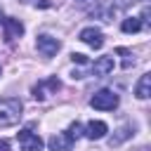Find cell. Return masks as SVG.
Returning a JSON list of instances; mask_svg holds the SVG:
<instances>
[{
  "instance_id": "1",
  "label": "cell",
  "mask_w": 151,
  "mask_h": 151,
  "mask_svg": "<svg viewBox=\"0 0 151 151\" xmlns=\"http://www.w3.org/2000/svg\"><path fill=\"white\" fill-rule=\"evenodd\" d=\"M21 111H24V104L14 97L9 99H0V127H12L21 120Z\"/></svg>"
},
{
  "instance_id": "2",
  "label": "cell",
  "mask_w": 151,
  "mask_h": 151,
  "mask_svg": "<svg viewBox=\"0 0 151 151\" xmlns=\"http://www.w3.org/2000/svg\"><path fill=\"white\" fill-rule=\"evenodd\" d=\"M90 106L97 109V111H113V109L118 106V94L111 92V90H99V92L92 94Z\"/></svg>"
},
{
  "instance_id": "3",
  "label": "cell",
  "mask_w": 151,
  "mask_h": 151,
  "mask_svg": "<svg viewBox=\"0 0 151 151\" xmlns=\"http://www.w3.org/2000/svg\"><path fill=\"white\" fill-rule=\"evenodd\" d=\"M17 139H19L21 151H42V139H40L33 130H28V127L19 130V132H17Z\"/></svg>"
},
{
  "instance_id": "4",
  "label": "cell",
  "mask_w": 151,
  "mask_h": 151,
  "mask_svg": "<svg viewBox=\"0 0 151 151\" xmlns=\"http://www.w3.org/2000/svg\"><path fill=\"white\" fill-rule=\"evenodd\" d=\"M78 38H80L85 45H90L92 50H101V47H104V33H101L99 28H94V26H87V28H83Z\"/></svg>"
},
{
  "instance_id": "5",
  "label": "cell",
  "mask_w": 151,
  "mask_h": 151,
  "mask_svg": "<svg viewBox=\"0 0 151 151\" xmlns=\"http://www.w3.org/2000/svg\"><path fill=\"white\" fill-rule=\"evenodd\" d=\"M35 47H38V52H40L42 57H54V54L59 52L61 42H59L57 38H52V35H38Z\"/></svg>"
},
{
  "instance_id": "6",
  "label": "cell",
  "mask_w": 151,
  "mask_h": 151,
  "mask_svg": "<svg viewBox=\"0 0 151 151\" xmlns=\"http://www.w3.org/2000/svg\"><path fill=\"white\" fill-rule=\"evenodd\" d=\"M47 146H50V151H71L73 139H71L68 132H57L47 139Z\"/></svg>"
},
{
  "instance_id": "7",
  "label": "cell",
  "mask_w": 151,
  "mask_h": 151,
  "mask_svg": "<svg viewBox=\"0 0 151 151\" xmlns=\"http://www.w3.org/2000/svg\"><path fill=\"white\" fill-rule=\"evenodd\" d=\"M45 90H52V92H59L61 90V83H59V78L57 76H52V78H47V80H42V83H38L35 87H33V97L38 99V101H42L47 94H45Z\"/></svg>"
},
{
  "instance_id": "8",
  "label": "cell",
  "mask_w": 151,
  "mask_h": 151,
  "mask_svg": "<svg viewBox=\"0 0 151 151\" xmlns=\"http://www.w3.org/2000/svg\"><path fill=\"white\" fill-rule=\"evenodd\" d=\"M2 28H5V40L7 42H12V40H17V38L24 35V24L19 19H5Z\"/></svg>"
},
{
  "instance_id": "9",
  "label": "cell",
  "mask_w": 151,
  "mask_h": 151,
  "mask_svg": "<svg viewBox=\"0 0 151 151\" xmlns=\"http://www.w3.org/2000/svg\"><path fill=\"white\" fill-rule=\"evenodd\" d=\"M113 66H116L113 57H99V59L92 64V76H94V78H104V76H109V73L113 71Z\"/></svg>"
},
{
  "instance_id": "10",
  "label": "cell",
  "mask_w": 151,
  "mask_h": 151,
  "mask_svg": "<svg viewBox=\"0 0 151 151\" xmlns=\"http://www.w3.org/2000/svg\"><path fill=\"white\" fill-rule=\"evenodd\" d=\"M106 132H109V127H106V123H101V120H90L83 134H85L87 139H92V142H94V139H101V137H104Z\"/></svg>"
},
{
  "instance_id": "11",
  "label": "cell",
  "mask_w": 151,
  "mask_h": 151,
  "mask_svg": "<svg viewBox=\"0 0 151 151\" xmlns=\"http://www.w3.org/2000/svg\"><path fill=\"white\" fill-rule=\"evenodd\" d=\"M134 94H137L139 99H146V97L151 94V76H149V73H144V76L139 78V83L134 85Z\"/></svg>"
},
{
  "instance_id": "12",
  "label": "cell",
  "mask_w": 151,
  "mask_h": 151,
  "mask_svg": "<svg viewBox=\"0 0 151 151\" xmlns=\"http://www.w3.org/2000/svg\"><path fill=\"white\" fill-rule=\"evenodd\" d=\"M120 28H123L125 33H137V31H142V19H137V17H130V19H123V24H120Z\"/></svg>"
},
{
  "instance_id": "13",
  "label": "cell",
  "mask_w": 151,
  "mask_h": 151,
  "mask_svg": "<svg viewBox=\"0 0 151 151\" xmlns=\"http://www.w3.org/2000/svg\"><path fill=\"white\" fill-rule=\"evenodd\" d=\"M118 54L123 57V68H130V66L134 64V59H130V57H132V52H130V50H125V47H118Z\"/></svg>"
},
{
  "instance_id": "14",
  "label": "cell",
  "mask_w": 151,
  "mask_h": 151,
  "mask_svg": "<svg viewBox=\"0 0 151 151\" xmlns=\"http://www.w3.org/2000/svg\"><path fill=\"white\" fill-rule=\"evenodd\" d=\"M68 134H71V139H78V137L83 134V127H80V123H73V125L68 127Z\"/></svg>"
},
{
  "instance_id": "15",
  "label": "cell",
  "mask_w": 151,
  "mask_h": 151,
  "mask_svg": "<svg viewBox=\"0 0 151 151\" xmlns=\"http://www.w3.org/2000/svg\"><path fill=\"white\" fill-rule=\"evenodd\" d=\"M71 59H73L76 64H87V57H85V54H78V52H73Z\"/></svg>"
},
{
  "instance_id": "16",
  "label": "cell",
  "mask_w": 151,
  "mask_h": 151,
  "mask_svg": "<svg viewBox=\"0 0 151 151\" xmlns=\"http://www.w3.org/2000/svg\"><path fill=\"white\" fill-rule=\"evenodd\" d=\"M0 151H9V142L7 139H0Z\"/></svg>"
},
{
  "instance_id": "17",
  "label": "cell",
  "mask_w": 151,
  "mask_h": 151,
  "mask_svg": "<svg viewBox=\"0 0 151 151\" xmlns=\"http://www.w3.org/2000/svg\"><path fill=\"white\" fill-rule=\"evenodd\" d=\"M0 73H2V68H0Z\"/></svg>"
}]
</instances>
